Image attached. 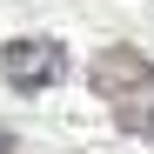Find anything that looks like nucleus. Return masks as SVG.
<instances>
[{
  "instance_id": "obj_2",
  "label": "nucleus",
  "mask_w": 154,
  "mask_h": 154,
  "mask_svg": "<svg viewBox=\"0 0 154 154\" xmlns=\"http://www.w3.org/2000/svg\"><path fill=\"white\" fill-rule=\"evenodd\" d=\"M147 81H154V60L141 47H100L87 67V87L100 100H134V94H147Z\"/></svg>"
},
{
  "instance_id": "obj_4",
  "label": "nucleus",
  "mask_w": 154,
  "mask_h": 154,
  "mask_svg": "<svg viewBox=\"0 0 154 154\" xmlns=\"http://www.w3.org/2000/svg\"><path fill=\"white\" fill-rule=\"evenodd\" d=\"M0 154H20V147H14V134H7V127H0Z\"/></svg>"
},
{
  "instance_id": "obj_1",
  "label": "nucleus",
  "mask_w": 154,
  "mask_h": 154,
  "mask_svg": "<svg viewBox=\"0 0 154 154\" xmlns=\"http://www.w3.org/2000/svg\"><path fill=\"white\" fill-rule=\"evenodd\" d=\"M0 74H7V87L40 94V87L67 81V47H60V40H47V34H20V40L0 47Z\"/></svg>"
},
{
  "instance_id": "obj_3",
  "label": "nucleus",
  "mask_w": 154,
  "mask_h": 154,
  "mask_svg": "<svg viewBox=\"0 0 154 154\" xmlns=\"http://www.w3.org/2000/svg\"><path fill=\"white\" fill-rule=\"evenodd\" d=\"M114 121L127 127V134H141V141H154V107L134 94V100H114Z\"/></svg>"
}]
</instances>
